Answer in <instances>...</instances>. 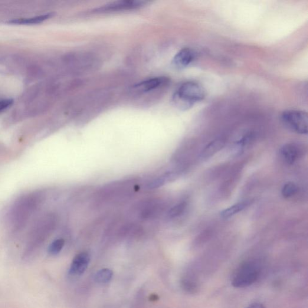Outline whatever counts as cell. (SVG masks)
I'll use <instances>...</instances> for the list:
<instances>
[{
	"mask_svg": "<svg viewBox=\"0 0 308 308\" xmlns=\"http://www.w3.org/2000/svg\"><path fill=\"white\" fill-rule=\"evenodd\" d=\"M147 2L140 0H125L109 3L95 9V13H111L138 9L145 6Z\"/></svg>",
	"mask_w": 308,
	"mask_h": 308,
	"instance_id": "277c9868",
	"label": "cell"
},
{
	"mask_svg": "<svg viewBox=\"0 0 308 308\" xmlns=\"http://www.w3.org/2000/svg\"><path fill=\"white\" fill-rule=\"evenodd\" d=\"M299 191V188L293 182H288L286 183L282 189V195L285 198L292 197Z\"/></svg>",
	"mask_w": 308,
	"mask_h": 308,
	"instance_id": "5bb4252c",
	"label": "cell"
},
{
	"mask_svg": "<svg viewBox=\"0 0 308 308\" xmlns=\"http://www.w3.org/2000/svg\"><path fill=\"white\" fill-rule=\"evenodd\" d=\"M260 268L254 262H245L236 270L232 276V285L235 288H243L252 286L258 280Z\"/></svg>",
	"mask_w": 308,
	"mask_h": 308,
	"instance_id": "7a4b0ae2",
	"label": "cell"
},
{
	"mask_svg": "<svg viewBox=\"0 0 308 308\" xmlns=\"http://www.w3.org/2000/svg\"><path fill=\"white\" fill-rule=\"evenodd\" d=\"M247 308H265L263 304L260 303H255L251 304Z\"/></svg>",
	"mask_w": 308,
	"mask_h": 308,
	"instance_id": "ac0fdd59",
	"label": "cell"
},
{
	"mask_svg": "<svg viewBox=\"0 0 308 308\" xmlns=\"http://www.w3.org/2000/svg\"><path fill=\"white\" fill-rule=\"evenodd\" d=\"M90 257L87 252H81L75 257L72 262L70 274L73 276H79L87 269Z\"/></svg>",
	"mask_w": 308,
	"mask_h": 308,
	"instance_id": "52a82bcc",
	"label": "cell"
},
{
	"mask_svg": "<svg viewBox=\"0 0 308 308\" xmlns=\"http://www.w3.org/2000/svg\"><path fill=\"white\" fill-rule=\"evenodd\" d=\"M225 141L222 139H218L212 141L206 146L202 150L201 157L203 160L210 158L219 150H221L225 145Z\"/></svg>",
	"mask_w": 308,
	"mask_h": 308,
	"instance_id": "9c48e42d",
	"label": "cell"
},
{
	"mask_svg": "<svg viewBox=\"0 0 308 308\" xmlns=\"http://www.w3.org/2000/svg\"><path fill=\"white\" fill-rule=\"evenodd\" d=\"M177 176L176 173L175 172L167 173L166 174L159 177L158 178L153 180V181L150 182L149 188L150 189H155L162 186L167 182L171 181L174 179Z\"/></svg>",
	"mask_w": 308,
	"mask_h": 308,
	"instance_id": "7c38bea8",
	"label": "cell"
},
{
	"mask_svg": "<svg viewBox=\"0 0 308 308\" xmlns=\"http://www.w3.org/2000/svg\"><path fill=\"white\" fill-rule=\"evenodd\" d=\"M280 153L285 162L288 165H293L299 159L300 150L296 144L289 143L282 147Z\"/></svg>",
	"mask_w": 308,
	"mask_h": 308,
	"instance_id": "ba28073f",
	"label": "cell"
},
{
	"mask_svg": "<svg viewBox=\"0 0 308 308\" xmlns=\"http://www.w3.org/2000/svg\"><path fill=\"white\" fill-rule=\"evenodd\" d=\"M158 299V297H157V295L152 294L151 297H150V300L156 301Z\"/></svg>",
	"mask_w": 308,
	"mask_h": 308,
	"instance_id": "d6986e66",
	"label": "cell"
},
{
	"mask_svg": "<svg viewBox=\"0 0 308 308\" xmlns=\"http://www.w3.org/2000/svg\"><path fill=\"white\" fill-rule=\"evenodd\" d=\"M205 96V90L201 84L198 82L186 81L177 88L172 101L177 109L184 111L204 100Z\"/></svg>",
	"mask_w": 308,
	"mask_h": 308,
	"instance_id": "6da1fadb",
	"label": "cell"
},
{
	"mask_svg": "<svg viewBox=\"0 0 308 308\" xmlns=\"http://www.w3.org/2000/svg\"><path fill=\"white\" fill-rule=\"evenodd\" d=\"M52 15V14L49 13V14L35 16V17L13 19V20L9 21V22L12 23V24H38V23H41L47 20V19L50 18Z\"/></svg>",
	"mask_w": 308,
	"mask_h": 308,
	"instance_id": "30bf717a",
	"label": "cell"
},
{
	"mask_svg": "<svg viewBox=\"0 0 308 308\" xmlns=\"http://www.w3.org/2000/svg\"><path fill=\"white\" fill-rule=\"evenodd\" d=\"M113 275L112 270L109 268H103L97 272L95 275L94 279L98 283H107L111 280Z\"/></svg>",
	"mask_w": 308,
	"mask_h": 308,
	"instance_id": "4fadbf2b",
	"label": "cell"
},
{
	"mask_svg": "<svg viewBox=\"0 0 308 308\" xmlns=\"http://www.w3.org/2000/svg\"><path fill=\"white\" fill-rule=\"evenodd\" d=\"M187 203L186 202H182L173 206L169 212L168 215L169 218H175L181 215L183 211H185Z\"/></svg>",
	"mask_w": 308,
	"mask_h": 308,
	"instance_id": "9a60e30c",
	"label": "cell"
},
{
	"mask_svg": "<svg viewBox=\"0 0 308 308\" xmlns=\"http://www.w3.org/2000/svg\"><path fill=\"white\" fill-rule=\"evenodd\" d=\"M196 53L191 48H184L177 52L173 57L172 64L177 68L182 69L188 67L194 61Z\"/></svg>",
	"mask_w": 308,
	"mask_h": 308,
	"instance_id": "8992f818",
	"label": "cell"
},
{
	"mask_svg": "<svg viewBox=\"0 0 308 308\" xmlns=\"http://www.w3.org/2000/svg\"><path fill=\"white\" fill-rule=\"evenodd\" d=\"M250 204V202L249 201L237 203V204L232 205L221 212V216L224 218H230L231 216L237 214V213L244 210V209L247 208Z\"/></svg>",
	"mask_w": 308,
	"mask_h": 308,
	"instance_id": "8fae6325",
	"label": "cell"
},
{
	"mask_svg": "<svg viewBox=\"0 0 308 308\" xmlns=\"http://www.w3.org/2000/svg\"><path fill=\"white\" fill-rule=\"evenodd\" d=\"M65 244V241L63 239H58L52 242L50 247L48 248L49 254L52 255H57L63 249Z\"/></svg>",
	"mask_w": 308,
	"mask_h": 308,
	"instance_id": "2e32d148",
	"label": "cell"
},
{
	"mask_svg": "<svg viewBox=\"0 0 308 308\" xmlns=\"http://www.w3.org/2000/svg\"><path fill=\"white\" fill-rule=\"evenodd\" d=\"M284 126L291 132L300 134H307L308 117L306 111L299 110H288L281 114Z\"/></svg>",
	"mask_w": 308,
	"mask_h": 308,
	"instance_id": "3957f363",
	"label": "cell"
},
{
	"mask_svg": "<svg viewBox=\"0 0 308 308\" xmlns=\"http://www.w3.org/2000/svg\"><path fill=\"white\" fill-rule=\"evenodd\" d=\"M169 78L166 77H156L139 82L133 87V89L138 93H147L168 86Z\"/></svg>",
	"mask_w": 308,
	"mask_h": 308,
	"instance_id": "5b68a950",
	"label": "cell"
},
{
	"mask_svg": "<svg viewBox=\"0 0 308 308\" xmlns=\"http://www.w3.org/2000/svg\"><path fill=\"white\" fill-rule=\"evenodd\" d=\"M13 103L12 100H5L0 101V111H2L11 106Z\"/></svg>",
	"mask_w": 308,
	"mask_h": 308,
	"instance_id": "e0dca14e",
	"label": "cell"
}]
</instances>
